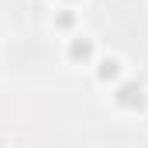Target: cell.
I'll return each instance as SVG.
<instances>
[{
  "label": "cell",
  "instance_id": "6da1fadb",
  "mask_svg": "<svg viewBox=\"0 0 148 148\" xmlns=\"http://www.w3.org/2000/svg\"><path fill=\"white\" fill-rule=\"evenodd\" d=\"M114 103H117L121 110H127V114L145 110V107H148V90H145V83H138V79H124V83H117Z\"/></svg>",
  "mask_w": 148,
  "mask_h": 148
},
{
  "label": "cell",
  "instance_id": "7a4b0ae2",
  "mask_svg": "<svg viewBox=\"0 0 148 148\" xmlns=\"http://www.w3.org/2000/svg\"><path fill=\"white\" fill-rule=\"evenodd\" d=\"M66 62L69 66H97V41L83 31L69 35L66 41Z\"/></svg>",
  "mask_w": 148,
  "mask_h": 148
},
{
  "label": "cell",
  "instance_id": "3957f363",
  "mask_svg": "<svg viewBox=\"0 0 148 148\" xmlns=\"http://www.w3.org/2000/svg\"><path fill=\"white\" fill-rule=\"evenodd\" d=\"M93 73H97V83H103V86L114 83L117 86V83H124V59L121 55H100Z\"/></svg>",
  "mask_w": 148,
  "mask_h": 148
},
{
  "label": "cell",
  "instance_id": "277c9868",
  "mask_svg": "<svg viewBox=\"0 0 148 148\" xmlns=\"http://www.w3.org/2000/svg\"><path fill=\"white\" fill-rule=\"evenodd\" d=\"M52 28H55L59 35H76V28H79V14H76L73 7H59L55 17H52Z\"/></svg>",
  "mask_w": 148,
  "mask_h": 148
},
{
  "label": "cell",
  "instance_id": "5b68a950",
  "mask_svg": "<svg viewBox=\"0 0 148 148\" xmlns=\"http://www.w3.org/2000/svg\"><path fill=\"white\" fill-rule=\"evenodd\" d=\"M66 3H73V0H66Z\"/></svg>",
  "mask_w": 148,
  "mask_h": 148
},
{
  "label": "cell",
  "instance_id": "8992f818",
  "mask_svg": "<svg viewBox=\"0 0 148 148\" xmlns=\"http://www.w3.org/2000/svg\"><path fill=\"white\" fill-rule=\"evenodd\" d=\"M7 148H14V145H7Z\"/></svg>",
  "mask_w": 148,
  "mask_h": 148
}]
</instances>
